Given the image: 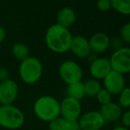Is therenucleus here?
<instances>
[{
    "label": "nucleus",
    "instance_id": "1",
    "mask_svg": "<svg viewBox=\"0 0 130 130\" xmlns=\"http://www.w3.org/2000/svg\"><path fill=\"white\" fill-rule=\"evenodd\" d=\"M72 37L69 29L55 23L47 29L45 42L50 51L55 54H64L70 50Z\"/></svg>",
    "mask_w": 130,
    "mask_h": 130
},
{
    "label": "nucleus",
    "instance_id": "2",
    "mask_svg": "<svg viewBox=\"0 0 130 130\" xmlns=\"http://www.w3.org/2000/svg\"><path fill=\"white\" fill-rule=\"evenodd\" d=\"M33 110L40 120L50 122L60 116V103L53 96H40L34 103Z\"/></svg>",
    "mask_w": 130,
    "mask_h": 130
},
{
    "label": "nucleus",
    "instance_id": "3",
    "mask_svg": "<svg viewBox=\"0 0 130 130\" xmlns=\"http://www.w3.org/2000/svg\"><path fill=\"white\" fill-rule=\"evenodd\" d=\"M43 64L36 57L29 56L21 61L19 66V76L22 82L32 85L40 80L43 76Z\"/></svg>",
    "mask_w": 130,
    "mask_h": 130
},
{
    "label": "nucleus",
    "instance_id": "4",
    "mask_svg": "<svg viewBox=\"0 0 130 130\" xmlns=\"http://www.w3.org/2000/svg\"><path fill=\"white\" fill-rule=\"evenodd\" d=\"M25 122V116L21 109L13 104L0 105V126L6 129H18Z\"/></svg>",
    "mask_w": 130,
    "mask_h": 130
},
{
    "label": "nucleus",
    "instance_id": "5",
    "mask_svg": "<svg viewBox=\"0 0 130 130\" xmlns=\"http://www.w3.org/2000/svg\"><path fill=\"white\" fill-rule=\"evenodd\" d=\"M59 76L67 85L74 82L81 81L83 78V70L78 62L72 60H67L61 63L59 67Z\"/></svg>",
    "mask_w": 130,
    "mask_h": 130
},
{
    "label": "nucleus",
    "instance_id": "6",
    "mask_svg": "<svg viewBox=\"0 0 130 130\" xmlns=\"http://www.w3.org/2000/svg\"><path fill=\"white\" fill-rule=\"evenodd\" d=\"M111 71L125 75L130 71V48L123 46L119 50L113 51L109 59Z\"/></svg>",
    "mask_w": 130,
    "mask_h": 130
},
{
    "label": "nucleus",
    "instance_id": "7",
    "mask_svg": "<svg viewBox=\"0 0 130 130\" xmlns=\"http://www.w3.org/2000/svg\"><path fill=\"white\" fill-rule=\"evenodd\" d=\"M81 111L80 101L66 96L60 103V116L70 122L78 120L81 115Z\"/></svg>",
    "mask_w": 130,
    "mask_h": 130
},
{
    "label": "nucleus",
    "instance_id": "8",
    "mask_svg": "<svg viewBox=\"0 0 130 130\" xmlns=\"http://www.w3.org/2000/svg\"><path fill=\"white\" fill-rule=\"evenodd\" d=\"M78 121L81 130H100L106 123L99 110L86 112L83 115H80Z\"/></svg>",
    "mask_w": 130,
    "mask_h": 130
},
{
    "label": "nucleus",
    "instance_id": "9",
    "mask_svg": "<svg viewBox=\"0 0 130 130\" xmlns=\"http://www.w3.org/2000/svg\"><path fill=\"white\" fill-rule=\"evenodd\" d=\"M19 94V87L14 80L8 78L0 82V104H13L16 101Z\"/></svg>",
    "mask_w": 130,
    "mask_h": 130
},
{
    "label": "nucleus",
    "instance_id": "10",
    "mask_svg": "<svg viewBox=\"0 0 130 130\" xmlns=\"http://www.w3.org/2000/svg\"><path fill=\"white\" fill-rule=\"evenodd\" d=\"M103 81L104 86L103 88L106 89L111 95L119 94L126 87V79L124 75L114 71H110L103 78Z\"/></svg>",
    "mask_w": 130,
    "mask_h": 130
},
{
    "label": "nucleus",
    "instance_id": "11",
    "mask_svg": "<svg viewBox=\"0 0 130 130\" xmlns=\"http://www.w3.org/2000/svg\"><path fill=\"white\" fill-rule=\"evenodd\" d=\"M69 51L78 58L83 59L88 57L91 54L88 39L81 35L72 37Z\"/></svg>",
    "mask_w": 130,
    "mask_h": 130
},
{
    "label": "nucleus",
    "instance_id": "12",
    "mask_svg": "<svg viewBox=\"0 0 130 130\" xmlns=\"http://www.w3.org/2000/svg\"><path fill=\"white\" fill-rule=\"evenodd\" d=\"M111 71L109 59L107 58H96L92 61L89 67V72L94 79L103 80V78Z\"/></svg>",
    "mask_w": 130,
    "mask_h": 130
},
{
    "label": "nucleus",
    "instance_id": "13",
    "mask_svg": "<svg viewBox=\"0 0 130 130\" xmlns=\"http://www.w3.org/2000/svg\"><path fill=\"white\" fill-rule=\"evenodd\" d=\"M110 39L106 33L97 32L93 34L88 39L91 53L94 54H103L110 47Z\"/></svg>",
    "mask_w": 130,
    "mask_h": 130
},
{
    "label": "nucleus",
    "instance_id": "14",
    "mask_svg": "<svg viewBox=\"0 0 130 130\" xmlns=\"http://www.w3.org/2000/svg\"><path fill=\"white\" fill-rule=\"evenodd\" d=\"M99 112L103 116L105 122H113L120 119L122 115V108L118 103L110 102L106 104L101 105Z\"/></svg>",
    "mask_w": 130,
    "mask_h": 130
},
{
    "label": "nucleus",
    "instance_id": "15",
    "mask_svg": "<svg viewBox=\"0 0 130 130\" xmlns=\"http://www.w3.org/2000/svg\"><path fill=\"white\" fill-rule=\"evenodd\" d=\"M76 22V13L71 7L65 6L59 10L56 14V23L63 28L69 29Z\"/></svg>",
    "mask_w": 130,
    "mask_h": 130
},
{
    "label": "nucleus",
    "instance_id": "16",
    "mask_svg": "<svg viewBox=\"0 0 130 130\" xmlns=\"http://www.w3.org/2000/svg\"><path fill=\"white\" fill-rule=\"evenodd\" d=\"M67 96L73 98V99H76L78 101H80V100L83 99L86 96L83 82L78 81L69 84L67 87Z\"/></svg>",
    "mask_w": 130,
    "mask_h": 130
},
{
    "label": "nucleus",
    "instance_id": "17",
    "mask_svg": "<svg viewBox=\"0 0 130 130\" xmlns=\"http://www.w3.org/2000/svg\"><path fill=\"white\" fill-rule=\"evenodd\" d=\"M12 54L15 59L20 61H23L30 56L29 48L28 47V45H26L23 43L13 44V47H12Z\"/></svg>",
    "mask_w": 130,
    "mask_h": 130
},
{
    "label": "nucleus",
    "instance_id": "18",
    "mask_svg": "<svg viewBox=\"0 0 130 130\" xmlns=\"http://www.w3.org/2000/svg\"><path fill=\"white\" fill-rule=\"evenodd\" d=\"M84 83V88H85V94L86 96L89 97H95L96 94H98L100 90L102 89V85L99 82V80L90 78L87 79Z\"/></svg>",
    "mask_w": 130,
    "mask_h": 130
},
{
    "label": "nucleus",
    "instance_id": "19",
    "mask_svg": "<svg viewBox=\"0 0 130 130\" xmlns=\"http://www.w3.org/2000/svg\"><path fill=\"white\" fill-rule=\"evenodd\" d=\"M111 9L123 15L130 14V0H110Z\"/></svg>",
    "mask_w": 130,
    "mask_h": 130
},
{
    "label": "nucleus",
    "instance_id": "20",
    "mask_svg": "<svg viewBox=\"0 0 130 130\" xmlns=\"http://www.w3.org/2000/svg\"><path fill=\"white\" fill-rule=\"evenodd\" d=\"M48 123L49 130H69L70 128V121L66 120L61 116L53 119Z\"/></svg>",
    "mask_w": 130,
    "mask_h": 130
},
{
    "label": "nucleus",
    "instance_id": "21",
    "mask_svg": "<svg viewBox=\"0 0 130 130\" xmlns=\"http://www.w3.org/2000/svg\"><path fill=\"white\" fill-rule=\"evenodd\" d=\"M118 104L122 109H129L130 107V89L125 87L119 94V103Z\"/></svg>",
    "mask_w": 130,
    "mask_h": 130
},
{
    "label": "nucleus",
    "instance_id": "22",
    "mask_svg": "<svg viewBox=\"0 0 130 130\" xmlns=\"http://www.w3.org/2000/svg\"><path fill=\"white\" fill-rule=\"evenodd\" d=\"M96 99H97V102L100 103L101 105L106 104V103L111 102L112 99V95L106 90L105 88H103L102 87L101 90L98 92V94H96Z\"/></svg>",
    "mask_w": 130,
    "mask_h": 130
},
{
    "label": "nucleus",
    "instance_id": "23",
    "mask_svg": "<svg viewBox=\"0 0 130 130\" xmlns=\"http://www.w3.org/2000/svg\"><path fill=\"white\" fill-rule=\"evenodd\" d=\"M119 38H121V40L123 41L124 44H128L130 43V23L127 22L125 25H123L121 27L120 30H119Z\"/></svg>",
    "mask_w": 130,
    "mask_h": 130
},
{
    "label": "nucleus",
    "instance_id": "24",
    "mask_svg": "<svg viewBox=\"0 0 130 130\" xmlns=\"http://www.w3.org/2000/svg\"><path fill=\"white\" fill-rule=\"evenodd\" d=\"M123 46H124V43L119 37H114L113 38L110 39V47L109 48H110L112 51L119 50Z\"/></svg>",
    "mask_w": 130,
    "mask_h": 130
},
{
    "label": "nucleus",
    "instance_id": "25",
    "mask_svg": "<svg viewBox=\"0 0 130 130\" xmlns=\"http://www.w3.org/2000/svg\"><path fill=\"white\" fill-rule=\"evenodd\" d=\"M96 7L100 12H108L111 9V5H110V0H97L96 2Z\"/></svg>",
    "mask_w": 130,
    "mask_h": 130
},
{
    "label": "nucleus",
    "instance_id": "26",
    "mask_svg": "<svg viewBox=\"0 0 130 130\" xmlns=\"http://www.w3.org/2000/svg\"><path fill=\"white\" fill-rule=\"evenodd\" d=\"M120 119H121V121H122L123 126L127 127V128L129 127L130 126V110H128V109L125 112H123Z\"/></svg>",
    "mask_w": 130,
    "mask_h": 130
},
{
    "label": "nucleus",
    "instance_id": "27",
    "mask_svg": "<svg viewBox=\"0 0 130 130\" xmlns=\"http://www.w3.org/2000/svg\"><path fill=\"white\" fill-rule=\"evenodd\" d=\"M9 76H10L9 70L6 67H4V66H0V82L5 81V80L10 78Z\"/></svg>",
    "mask_w": 130,
    "mask_h": 130
},
{
    "label": "nucleus",
    "instance_id": "28",
    "mask_svg": "<svg viewBox=\"0 0 130 130\" xmlns=\"http://www.w3.org/2000/svg\"><path fill=\"white\" fill-rule=\"evenodd\" d=\"M69 130H81L78 124V120H74V121H71L70 122V128Z\"/></svg>",
    "mask_w": 130,
    "mask_h": 130
},
{
    "label": "nucleus",
    "instance_id": "29",
    "mask_svg": "<svg viewBox=\"0 0 130 130\" xmlns=\"http://www.w3.org/2000/svg\"><path fill=\"white\" fill-rule=\"evenodd\" d=\"M6 30L5 29L2 27V26H0V44L3 43V41L5 40L6 38Z\"/></svg>",
    "mask_w": 130,
    "mask_h": 130
},
{
    "label": "nucleus",
    "instance_id": "30",
    "mask_svg": "<svg viewBox=\"0 0 130 130\" xmlns=\"http://www.w3.org/2000/svg\"><path fill=\"white\" fill-rule=\"evenodd\" d=\"M112 130H129L127 127H125V126H117V127H114Z\"/></svg>",
    "mask_w": 130,
    "mask_h": 130
}]
</instances>
